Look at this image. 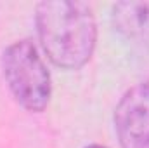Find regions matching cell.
<instances>
[{
	"label": "cell",
	"mask_w": 149,
	"mask_h": 148,
	"mask_svg": "<svg viewBox=\"0 0 149 148\" xmlns=\"http://www.w3.org/2000/svg\"><path fill=\"white\" fill-rule=\"evenodd\" d=\"M40 44L47 58L59 68L85 66L97 44V23L85 2H40L35 9Z\"/></svg>",
	"instance_id": "1"
},
{
	"label": "cell",
	"mask_w": 149,
	"mask_h": 148,
	"mask_svg": "<svg viewBox=\"0 0 149 148\" xmlns=\"http://www.w3.org/2000/svg\"><path fill=\"white\" fill-rule=\"evenodd\" d=\"M2 68L12 96L24 110L40 113L49 106L52 96L50 73L30 38L17 40L3 51Z\"/></svg>",
	"instance_id": "2"
},
{
	"label": "cell",
	"mask_w": 149,
	"mask_h": 148,
	"mask_svg": "<svg viewBox=\"0 0 149 148\" xmlns=\"http://www.w3.org/2000/svg\"><path fill=\"white\" fill-rule=\"evenodd\" d=\"M114 131L121 148H149V84H137L121 96Z\"/></svg>",
	"instance_id": "3"
},
{
	"label": "cell",
	"mask_w": 149,
	"mask_h": 148,
	"mask_svg": "<svg viewBox=\"0 0 149 148\" xmlns=\"http://www.w3.org/2000/svg\"><path fill=\"white\" fill-rule=\"evenodd\" d=\"M113 19L116 28L125 35L142 37L149 33V4H116L113 7Z\"/></svg>",
	"instance_id": "4"
},
{
	"label": "cell",
	"mask_w": 149,
	"mask_h": 148,
	"mask_svg": "<svg viewBox=\"0 0 149 148\" xmlns=\"http://www.w3.org/2000/svg\"><path fill=\"white\" fill-rule=\"evenodd\" d=\"M85 148H108V147H102V145H88V147Z\"/></svg>",
	"instance_id": "5"
}]
</instances>
